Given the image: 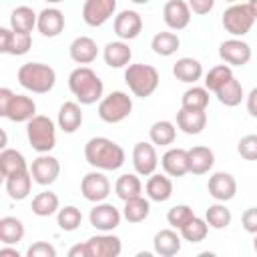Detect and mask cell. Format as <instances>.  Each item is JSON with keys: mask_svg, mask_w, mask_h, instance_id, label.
I'll return each instance as SVG.
<instances>
[{"mask_svg": "<svg viewBox=\"0 0 257 257\" xmlns=\"http://www.w3.org/2000/svg\"><path fill=\"white\" fill-rule=\"evenodd\" d=\"M30 209H32V213H34L36 217H50V215L58 213V209H60L58 195L52 193V191H42V193H38V195L32 199Z\"/></svg>", "mask_w": 257, "mask_h": 257, "instance_id": "e575fe53", "label": "cell"}, {"mask_svg": "<svg viewBox=\"0 0 257 257\" xmlns=\"http://www.w3.org/2000/svg\"><path fill=\"white\" fill-rule=\"evenodd\" d=\"M32 181H34V179H32L30 169L6 177V193H8V197L14 199V201H22V199H26V197L30 195Z\"/></svg>", "mask_w": 257, "mask_h": 257, "instance_id": "f1b7e54d", "label": "cell"}, {"mask_svg": "<svg viewBox=\"0 0 257 257\" xmlns=\"http://www.w3.org/2000/svg\"><path fill=\"white\" fill-rule=\"evenodd\" d=\"M131 2H135V4H147L149 0H131Z\"/></svg>", "mask_w": 257, "mask_h": 257, "instance_id": "9f6ffc18", "label": "cell"}, {"mask_svg": "<svg viewBox=\"0 0 257 257\" xmlns=\"http://www.w3.org/2000/svg\"><path fill=\"white\" fill-rule=\"evenodd\" d=\"M177 126L185 135H199L207 126V112L205 110H189L183 108L177 112Z\"/></svg>", "mask_w": 257, "mask_h": 257, "instance_id": "484cf974", "label": "cell"}, {"mask_svg": "<svg viewBox=\"0 0 257 257\" xmlns=\"http://www.w3.org/2000/svg\"><path fill=\"white\" fill-rule=\"evenodd\" d=\"M207 189H209V195L215 199V201H221V203H227L235 197L237 193V181L231 173H225V171H219V173H213L209 177V183H207Z\"/></svg>", "mask_w": 257, "mask_h": 257, "instance_id": "9a60e30c", "label": "cell"}, {"mask_svg": "<svg viewBox=\"0 0 257 257\" xmlns=\"http://www.w3.org/2000/svg\"><path fill=\"white\" fill-rule=\"evenodd\" d=\"M116 12V0H84L82 4V20L96 28L102 26Z\"/></svg>", "mask_w": 257, "mask_h": 257, "instance_id": "7c38bea8", "label": "cell"}, {"mask_svg": "<svg viewBox=\"0 0 257 257\" xmlns=\"http://www.w3.org/2000/svg\"><path fill=\"white\" fill-rule=\"evenodd\" d=\"M114 193L120 201H128L133 197H139L143 193V183H141L139 175H135V173L120 175L114 183Z\"/></svg>", "mask_w": 257, "mask_h": 257, "instance_id": "836d02e7", "label": "cell"}, {"mask_svg": "<svg viewBox=\"0 0 257 257\" xmlns=\"http://www.w3.org/2000/svg\"><path fill=\"white\" fill-rule=\"evenodd\" d=\"M80 193L90 203L106 201V197L110 195V181L102 171H90L80 181Z\"/></svg>", "mask_w": 257, "mask_h": 257, "instance_id": "ba28073f", "label": "cell"}, {"mask_svg": "<svg viewBox=\"0 0 257 257\" xmlns=\"http://www.w3.org/2000/svg\"><path fill=\"white\" fill-rule=\"evenodd\" d=\"M24 237V225L16 217H2L0 219V241L2 245H16Z\"/></svg>", "mask_w": 257, "mask_h": 257, "instance_id": "f35d334b", "label": "cell"}, {"mask_svg": "<svg viewBox=\"0 0 257 257\" xmlns=\"http://www.w3.org/2000/svg\"><path fill=\"white\" fill-rule=\"evenodd\" d=\"M48 4H58V2H64V0H46Z\"/></svg>", "mask_w": 257, "mask_h": 257, "instance_id": "680465c9", "label": "cell"}, {"mask_svg": "<svg viewBox=\"0 0 257 257\" xmlns=\"http://www.w3.org/2000/svg\"><path fill=\"white\" fill-rule=\"evenodd\" d=\"M225 2H231V4H235V2H237V0H225Z\"/></svg>", "mask_w": 257, "mask_h": 257, "instance_id": "91938a15", "label": "cell"}, {"mask_svg": "<svg viewBox=\"0 0 257 257\" xmlns=\"http://www.w3.org/2000/svg\"><path fill=\"white\" fill-rule=\"evenodd\" d=\"M247 6L251 8V12H253V16L257 18V0H249V2H247Z\"/></svg>", "mask_w": 257, "mask_h": 257, "instance_id": "11a10c76", "label": "cell"}, {"mask_svg": "<svg viewBox=\"0 0 257 257\" xmlns=\"http://www.w3.org/2000/svg\"><path fill=\"white\" fill-rule=\"evenodd\" d=\"M213 6H215V0H189L191 12H193V14H199V16L209 14V12L213 10Z\"/></svg>", "mask_w": 257, "mask_h": 257, "instance_id": "681fc988", "label": "cell"}, {"mask_svg": "<svg viewBox=\"0 0 257 257\" xmlns=\"http://www.w3.org/2000/svg\"><path fill=\"white\" fill-rule=\"evenodd\" d=\"M233 76V70L229 64H217L205 74V88L209 92H217L229 78Z\"/></svg>", "mask_w": 257, "mask_h": 257, "instance_id": "ee69618b", "label": "cell"}, {"mask_svg": "<svg viewBox=\"0 0 257 257\" xmlns=\"http://www.w3.org/2000/svg\"><path fill=\"white\" fill-rule=\"evenodd\" d=\"M241 225L247 233L255 235L257 233V207H249L243 215H241Z\"/></svg>", "mask_w": 257, "mask_h": 257, "instance_id": "c3c4849f", "label": "cell"}, {"mask_svg": "<svg viewBox=\"0 0 257 257\" xmlns=\"http://www.w3.org/2000/svg\"><path fill=\"white\" fill-rule=\"evenodd\" d=\"M151 213V203L139 195V197H133L128 201H124V207H122V217L128 221V223H143Z\"/></svg>", "mask_w": 257, "mask_h": 257, "instance_id": "8d00e7d4", "label": "cell"}, {"mask_svg": "<svg viewBox=\"0 0 257 257\" xmlns=\"http://www.w3.org/2000/svg\"><path fill=\"white\" fill-rule=\"evenodd\" d=\"M88 249H90V257H118L120 251H122V243L116 235L112 233H100V235H94L90 237L88 241Z\"/></svg>", "mask_w": 257, "mask_h": 257, "instance_id": "ac0fdd59", "label": "cell"}, {"mask_svg": "<svg viewBox=\"0 0 257 257\" xmlns=\"http://www.w3.org/2000/svg\"><path fill=\"white\" fill-rule=\"evenodd\" d=\"M133 167L141 177H151L157 171L159 157L153 143H137L133 147Z\"/></svg>", "mask_w": 257, "mask_h": 257, "instance_id": "5bb4252c", "label": "cell"}, {"mask_svg": "<svg viewBox=\"0 0 257 257\" xmlns=\"http://www.w3.org/2000/svg\"><path fill=\"white\" fill-rule=\"evenodd\" d=\"M114 34L120 40H135L143 30V18L135 10H122L114 16Z\"/></svg>", "mask_w": 257, "mask_h": 257, "instance_id": "e0dca14e", "label": "cell"}, {"mask_svg": "<svg viewBox=\"0 0 257 257\" xmlns=\"http://www.w3.org/2000/svg\"><path fill=\"white\" fill-rule=\"evenodd\" d=\"M28 257H56V249L46 241H36L26 249Z\"/></svg>", "mask_w": 257, "mask_h": 257, "instance_id": "7dc6e473", "label": "cell"}, {"mask_svg": "<svg viewBox=\"0 0 257 257\" xmlns=\"http://www.w3.org/2000/svg\"><path fill=\"white\" fill-rule=\"evenodd\" d=\"M30 46H32V36L28 32H16L6 26L0 28V52L22 56L30 50Z\"/></svg>", "mask_w": 257, "mask_h": 257, "instance_id": "4fadbf2b", "label": "cell"}, {"mask_svg": "<svg viewBox=\"0 0 257 257\" xmlns=\"http://www.w3.org/2000/svg\"><path fill=\"white\" fill-rule=\"evenodd\" d=\"M56 122H58V128H60L62 133H68V135L76 133V131L80 128V124H82L80 102L66 100V102L60 106V110H58V118H56Z\"/></svg>", "mask_w": 257, "mask_h": 257, "instance_id": "cb8c5ba5", "label": "cell"}, {"mask_svg": "<svg viewBox=\"0 0 257 257\" xmlns=\"http://www.w3.org/2000/svg\"><path fill=\"white\" fill-rule=\"evenodd\" d=\"M145 191H147V197L151 201L165 203L173 195V181L169 179V175H157V173H153L149 177L147 185H145Z\"/></svg>", "mask_w": 257, "mask_h": 257, "instance_id": "f546056e", "label": "cell"}, {"mask_svg": "<svg viewBox=\"0 0 257 257\" xmlns=\"http://www.w3.org/2000/svg\"><path fill=\"white\" fill-rule=\"evenodd\" d=\"M193 217H195V213H193V209H191L189 205H175V207H171L169 213H167V221H169V225H171L173 229H181V227H183L185 223H189Z\"/></svg>", "mask_w": 257, "mask_h": 257, "instance_id": "f6af8a7d", "label": "cell"}, {"mask_svg": "<svg viewBox=\"0 0 257 257\" xmlns=\"http://www.w3.org/2000/svg\"><path fill=\"white\" fill-rule=\"evenodd\" d=\"M56 223H58V227L62 229V231H76L78 227H80V223H82V213H80V209L78 207H74V205H66V207H62V209H58V213H56Z\"/></svg>", "mask_w": 257, "mask_h": 257, "instance_id": "7bdbcfd3", "label": "cell"}, {"mask_svg": "<svg viewBox=\"0 0 257 257\" xmlns=\"http://www.w3.org/2000/svg\"><path fill=\"white\" fill-rule=\"evenodd\" d=\"M173 74L177 80L187 82V84H195L197 80H201L203 76V64L197 58L191 56H183L173 64Z\"/></svg>", "mask_w": 257, "mask_h": 257, "instance_id": "83f0119b", "label": "cell"}, {"mask_svg": "<svg viewBox=\"0 0 257 257\" xmlns=\"http://www.w3.org/2000/svg\"><path fill=\"white\" fill-rule=\"evenodd\" d=\"M32 116H36V102L26 94H14L4 118L12 122H28Z\"/></svg>", "mask_w": 257, "mask_h": 257, "instance_id": "44dd1931", "label": "cell"}, {"mask_svg": "<svg viewBox=\"0 0 257 257\" xmlns=\"http://www.w3.org/2000/svg\"><path fill=\"white\" fill-rule=\"evenodd\" d=\"M120 219H122V213L112 205V203H96L92 209H90V215H88V221L94 229L98 231H112L120 225Z\"/></svg>", "mask_w": 257, "mask_h": 257, "instance_id": "8fae6325", "label": "cell"}, {"mask_svg": "<svg viewBox=\"0 0 257 257\" xmlns=\"http://www.w3.org/2000/svg\"><path fill=\"white\" fill-rule=\"evenodd\" d=\"M213 165H215V153L209 147L197 145V147L189 149V173L205 175L213 169Z\"/></svg>", "mask_w": 257, "mask_h": 257, "instance_id": "4316f807", "label": "cell"}, {"mask_svg": "<svg viewBox=\"0 0 257 257\" xmlns=\"http://www.w3.org/2000/svg\"><path fill=\"white\" fill-rule=\"evenodd\" d=\"M231 211L225 207V203L217 201L215 205H209V209L205 211V221L209 223L211 229H225L231 225Z\"/></svg>", "mask_w": 257, "mask_h": 257, "instance_id": "b9f144b4", "label": "cell"}, {"mask_svg": "<svg viewBox=\"0 0 257 257\" xmlns=\"http://www.w3.org/2000/svg\"><path fill=\"white\" fill-rule=\"evenodd\" d=\"M102 58H104L106 66H110V68H124L131 64L133 50L128 48L126 40H114V42H108L104 46Z\"/></svg>", "mask_w": 257, "mask_h": 257, "instance_id": "603a6c76", "label": "cell"}, {"mask_svg": "<svg viewBox=\"0 0 257 257\" xmlns=\"http://www.w3.org/2000/svg\"><path fill=\"white\" fill-rule=\"evenodd\" d=\"M255 16H253V12H251V8L247 6V4H231L225 12H223V18H221V22H223V28L231 34V36H235V38H239V36H245L251 28H253V24H255Z\"/></svg>", "mask_w": 257, "mask_h": 257, "instance_id": "52a82bcc", "label": "cell"}, {"mask_svg": "<svg viewBox=\"0 0 257 257\" xmlns=\"http://www.w3.org/2000/svg\"><path fill=\"white\" fill-rule=\"evenodd\" d=\"M247 112L253 118H257V86L247 94Z\"/></svg>", "mask_w": 257, "mask_h": 257, "instance_id": "f5cc1de1", "label": "cell"}, {"mask_svg": "<svg viewBox=\"0 0 257 257\" xmlns=\"http://www.w3.org/2000/svg\"><path fill=\"white\" fill-rule=\"evenodd\" d=\"M26 169H30V167L26 165V159H24V155L20 151L8 149V147L2 149V153H0V171H2V177L4 179L10 177V175H14V173L26 171Z\"/></svg>", "mask_w": 257, "mask_h": 257, "instance_id": "1f68e13d", "label": "cell"}, {"mask_svg": "<svg viewBox=\"0 0 257 257\" xmlns=\"http://www.w3.org/2000/svg\"><path fill=\"white\" fill-rule=\"evenodd\" d=\"M68 88L76 96L80 104H94L100 102L104 84L98 74L88 66H78L68 74Z\"/></svg>", "mask_w": 257, "mask_h": 257, "instance_id": "7a4b0ae2", "label": "cell"}, {"mask_svg": "<svg viewBox=\"0 0 257 257\" xmlns=\"http://www.w3.org/2000/svg\"><path fill=\"white\" fill-rule=\"evenodd\" d=\"M179 46H181V38L171 30L157 32L151 40V48L159 56H173L179 50Z\"/></svg>", "mask_w": 257, "mask_h": 257, "instance_id": "d6a6232c", "label": "cell"}, {"mask_svg": "<svg viewBox=\"0 0 257 257\" xmlns=\"http://www.w3.org/2000/svg\"><path fill=\"white\" fill-rule=\"evenodd\" d=\"M18 82L22 88L34 94H46L56 84V72L52 66L42 62H26L18 68Z\"/></svg>", "mask_w": 257, "mask_h": 257, "instance_id": "3957f363", "label": "cell"}, {"mask_svg": "<svg viewBox=\"0 0 257 257\" xmlns=\"http://www.w3.org/2000/svg\"><path fill=\"white\" fill-rule=\"evenodd\" d=\"M84 159L92 169L98 171H118L124 165V149L106 139V137H92L84 145Z\"/></svg>", "mask_w": 257, "mask_h": 257, "instance_id": "6da1fadb", "label": "cell"}, {"mask_svg": "<svg viewBox=\"0 0 257 257\" xmlns=\"http://www.w3.org/2000/svg\"><path fill=\"white\" fill-rule=\"evenodd\" d=\"M149 139L157 147H169L177 139V128L171 120H157L149 128Z\"/></svg>", "mask_w": 257, "mask_h": 257, "instance_id": "d590c367", "label": "cell"}, {"mask_svg": "<svg viewBox=\"0 0 257 257\" xmlns=\"http://www.w3.org/2000/svg\"><path fill=\"white\" fill-rule=\"evenodd\" d=\"M124 82L135 96L147 98L159 88L161 76H159V70L155 66L137 62V64H128L124 68Z\"/></svg>", "mask_w": 257, "mask_h": 257, "instance_id": "277c9868", "label": "cell"}, {"mask_svg": "<svg viewBox=\"0 0 257 257\" xmlns=\"http://www.w3.org/2000/svg\"><path fill=\"white\" fill-rule=\"evenodd\" d=\"M209 104V90L205 86H191L183 92L181 98V106L189 108V110H205Z\"/></svg>", "mask_w": 257, "mask_h": 257, "instance_id": "ab89813d", "label": "cell"}, {"mask_svg": "<svg viewBox=\"0 0 257 257\" xmlns=\"http://www.w3.org/2000/svg\"><path fill=\"white\" fill-rule=\"evenodd\" d=\"M26 137L36 153H50L56 147V126L44 114H36L26 122Z\"/></svg>", "mask_w": 257, "mask_h": 257, "instance_id": "5b68a950", "label": "cell"}, {"mask_svg": "<svg viewBox=\"0 0 257 257\" xmlns=\"http://www.w3.org/2000/svg\"><path fill=\"white\" fill-rule=\"evenodd\" d=\"M253 249H255V253H257V233H255V239H253Z\"/></svg>", "mask_w": 257, "mask_h": 257, "instance_id": "6f0895ef", "label": "cell"}, {"mask_svg": "<svg viewBox=\"0 0 257 257\" xmlns=\"http://www.w3.org/2000/svg\"><path fill=\"white\" fill-rule=\"evenodd\" d=\"M181 237L185 239V241H189V243H201V241H205V237H207V233H209V223L205 221V219H201V217H193L189 223H185L181 229Z\"/></svg>", "mask_w": 257, "mask_h": 257, "instance_id": "60d3db41", "label": "cell"}, {"mask_svg": "<svg viewBox=\"0 0 257 257\" xmlns=\"http://www.w3.org/2000/svg\"><path fill=\"white\" fill-rule=\"evenodd\" d=\"M36 22H38V14L30 6H18L10 14V28L16 32H28L30 34L36 28Z\"/></svg>", "mask_w": 257, "mask_h": 257, "instance_id": "4dcf8cb0", "label": "cell"}, {"mask_svg": "<svg viewBox=\"0 0 257 257\" xmlns=\"http://www.w3.org/2000/svg\"><path fill=\"white\" fill-rule=\"evenodd\" d=\"M181 235L175 229H161L157 231L155 239H153V247L155 253L161 257H173L181 251Z\"/></svg>", "mask_w": 257, "mask_h": 257, "instance_id": "d4e9b609", "label": "cell"}, {"mask_svg": "<svg viewBox=\"0 0 257 257\" xmlns=\"http://www.w3.org/2000/svg\"><path fill=\"white\" fill-rule=\"evenodd\" d=\"M219 56L229 66H245L251 60L253 52H251V46L245 40L229 38V40H223L219 44Z\"/></svg>", "mask_w": 257, "mask_h": 257, "instance_id": "9c48e42d", "label": "cell"}, {"mask_svg": "<svg viewBox=\"0 0 257 257\" xmlns=\"http://www.w3.org/2000/svg\"><path fill=\"white\" fill-rule=\"evenodd\" d=\"M16 92H12L10 88H0V114L4 116L6 114V110H8V106H10V102H12V96H14Z\"/></svg>", "mask_w": 257, "mask_h": 257, "instance_id": "f907efd6", "label": "cell"}, {"mask_svg": "<svg viewBox=\"0 0 257 257\" xmlns=\"http://www.w3.org/2000/svg\"><path fill=\"white\" fill-rule=\"evenodd\" d=\"M68 54L76 64H90L96 60L98 56V46L90 36H76L70 46H68Z\"/></svg>", "mask_w": 257, "mask_h": 257, "instance_id": "ffe728a7", "label": "cell"}, {"mask_svg": "<svg viewBox=\"0 0 257 257\" xmlns=\"http://www.w3.org/2000/svg\"><path fill=\"white\" fill-rule=\"evenodd\" d=\"M163 20L171 30H183L191 24V8L185 0H169L163 6Z\"/></svg>", "mask_w": 257, "mask_h": 257, "instance_id": "2e32d148", "label": "cell"}, {"mask_svg": "<svg viewBox=\"0 0 257 257\" xmlns=\"http://www.w3.org/2000/svg\"><path fill=\"white\" fill-rule=\"evenodd\" d=\"M36 28L42 36L46 38H54L64 30V14L58 8H44L38 14V22Z\"/></svg>", "mask_w": 257, "mask_h": 257, "instance_id": "7402d4cb", "label": "cell"}, {"mask_svg": "<svg viewBox=\"0 0 257 257\" xmlns=\"http://www.w3.org/2000/svg\"><path fill=\"white\" fill-rule=\"evenodd\" d=\"M0 257H20V253H18L16 249H12V247L4 245V247L0 249Z\"/></svg>", "mask_w": 257, "mask_h": 257, "instance_id": "db71d44e", "label": "cell"}, {"mask_svg": "<svg viewBox=\"0 0 257 257\" xmlns=\"http://www.w3.org/2000/svg\"><path fill=\"white\" fill-rule=\"evenodd\" d=\"M30 173H32L34 183L46 187V185H52V183L58 179V175H60V163H58V159H54L52 155L40 153V155L32 161Z\"/></svg>", "mask_w": 257, "mask_h": 257, "instance_id": "30bf717a", "label": "cell"}, {"mask_svg": "<svg viewBox=\"0 0 257 257\" xmlns=\"http://www.w3.org/2000/svg\"><path fill=\"white\" fill-rule=\"evenodd\" d=\"M131 112H133V98L122 90H114L102 96L98 102V116L108 124L122 122Z\"/></svg>", "mask_w": 257, "mask_h": 257, "instance_id": "8992f818", "label": "cell"}, {"mask_svg": "<svg viewBox=\"0 0 257 257\" xmlns=\"http://www.w3.org/2000/svg\"><path fill=\"white\" fill-rule=\"evenodd\" d=\"M161 167L169 177H183L189 173V151L181 147L169 149L161 157Z\"/></svg>", "mask_w": 257, "mask_h": 257, "instance_id": "d6986e66", "label": "cell"}, {"mask_svg": "<svg viewBox=\"0 0 257 257\" xmlns=\"http://www.w3.org/2000/svg\"><path fill=\"white\" fill-rule=\"evenodd\" d=\"M68 257H90V249H88V243H76L68 249Z\"/></svg>", "mask_w": 257, "mask_h": 257, "instance_id": "816d5d0a", "label": "cell"}, {"mask_svg": "<svg viewBox=\"0 0 257 257\" xmlns=\"http://www.w3.org/2000/svg\"><path fill=\"white\" fill-rule=\"evenodd\" d=\"M237 153L245 161H257V135H245L237 143Z\"/></svg>", "mask_w": 257, "mask_h": 257, "instance_id": "bcb514c9", "label": "cell"}, {"mask_svg": "<svg viewBox=\"0 0 257 257\" xmlns=\"http://www.w3.org/2000/svg\"><path fill=\"white\" fill-rule=\"evenodd\" d=\"M215 96H217V100L221 102V104H225V106H229V108H233V106H237V104H241V100H243V86H241V82L235 78V76H231L217 92H215Z\"/></svg>", "mask_w": 257, "mask_h": 257, "instance_id": "74e56055", "label": "cell"}]
</instances>
